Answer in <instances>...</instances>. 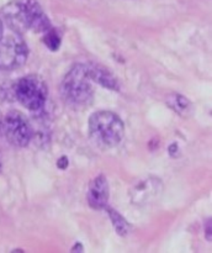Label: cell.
<instances>
[{
    "instance_id": "cell-6",
    "label": "cell",
    "mask_w": 212,
    "mask_h": 253,
    "mask_svg": "<svg viewBox=\"0 0 212 253\" xmlns=\"http://www.w3.org/2000/svg\"><path fill=\"white\" fill-rule=\"evenodd\" d=\"M2 19L5 24L15 32V34H24L29 30L27 25L26 7L24 0H12L1 9Z\"/></svg>"
},
{
    "instance_id": "cell-12",
    "label": "cell",
    "mask_w": 212,
    "mask_h": 253,
    "mask_svg": "<svg viewBox=\"0 0 212 253\" xmlns=\"http://www.w3.org/2000/svg\"><path fill=\"white\" fill-rule=\"evenodd\" d=\"M44 36L42 39L43 43L48 47L51 51H57L59 48V44H61V36H59V32L54 29H48L46 32H43Z\"/></svg>"
},
{
    "instance_id": "cell-11",
    "label": "cell",
    "mask_w": 212,
    "mask_h": 253,
    "mask_svg": "<svg viewBox=\"0 0 212 253\" xmlns=\"http://www.w3.org/2000/svg\"><path fill=\"white\" fill-rule=\"evenodd\" d=\"M168 105L173 109L174 111H177L180 115H185L187 114V111L191 108V104L187 100L186 98H184L180 94H173L168 98Z\"/></svg>"
},
{
    "instance_id": "cell-8",
    "label": "cell",
    "mask_w": 212,
    "mask_h": 253,
    "mask_svg": "<svg viewBox=\"0 0 212 253\" xmlns=\"http://www.w3.org/2000/svg\"><path fill=\"white\" fill-rule=\"evenodd\" d=\"M86 200L95 210L105 209L108 202V183L105 175L100 174L94 178L88 187Z\"/></svg>"
},
{
    "instance_id": "cell-7",
    "label": "cell",
    "mask_w": 212,
    "mask_h": 253,
    "mask_svg": "<svg viewBox=\"0 0 212 253\" xmlns=\"http://www.w3.org/2000/svg\"><path fill=\"white\" fill-rule=\"evenodd\" d=\"M162 193V183L157 178H145L133 185L131 200L135 205H145L154 202Z\"/></svg>"
},
{
    "instance_id": "cell-4",
    "label": "cell",
    "mask_w": 212,
    "mask_h": 253,
    "mask_svg": "<svg viewBox=\"0 0 212 253\" xmlns=\"http://www.w3.org/2000/svg\"><path fill=\"white\" fill-rule=\"evenodd\" d=\"M1 131L6 140L16 147H25L34 137V130L24 114L11 110L1 119Z\"/></svg>"
},
{
    "instance_id": "cell-14",
    "label": "cell",
    "mask_w": 212,
    "mask_h": 253,
    "mask_svg": "<svg viewBox=\"0 0 212 253\" xmlns=\"http://www.w3.org/2000/svg\"><path fill=\"white\" fill-rule=\"evenodd\" d=\"M2 31H4V29H2V22L1 20H0V40H1L2 37Z\"/></svg>"
},
{
    "instance_id": "cell-9",
    "label": "cell",
    "mask_w": 212,
    "mask_h": 253,
    "mask_svg": "<svg viewBox=\"0 0 212 253\" xmlns=\"http://www.w3.org/2000/svg\"><path fill=\"white\" fill-rule=\"evenodd\" d=\"M85 67L91 81L96 82V83L105 86V88L113 89V90L118 89L117 81L113 78V76L107 71V69L103 68V67L99 66V64H93V66Z\"/></svg>"
},
{
    "instance_id": "cell-5",
    "label": "cell",
    "mask_w": 212,
    "mask_h": 253,
    "mask_svg": "<svg viewBox=\"0 0 212 253\" xmlns=\"http://www.w3.org/2000/svg\"><path fill=\"white\" fill-rule=\"evenodd\" d=\"M29 47L19 34H12L0 40V68L12 71L26 62Z\"/></svg>"
},
{
    "instance_id": "cell-2",
    "label": "cell",
    "mask_w": 212,
    "mask_h": 253,
    "mask_svg": "<svg viewBox=\"0 0 212 253\" xmlns=\"http://www.w3.org/2000/svg\"><path fill=\"white\" fill-rule=\"evenodd\" d=\"M89 135L94 145L103 150H108L121 142L125 135V126L116 114L98 111L89 119Z\"/></svg>"
},
{
    "instance_id": "cell-13",
    "label": "cell",
    "mask_w": 212,
    "mask_h": 253,
    "mask_svg": "<svg viewBox=\"0 0 212 253\" xmlns=\"http://www.w3.org/2000/svg\"><path fill=\"white\" fill-rule=\"evenodd\" d=\"M57 166H58L59 168H62V169H64V168L68 167V160H67V157H62L61 160L57 162Z\"/></svg>"
},
{
    "instance_id": "cell-1",
    "label": "cell",
    "mask_w": 212,
    "mask_h": 253,
    "mask_svg": "<svg viewBox=\"0 0 212 253\" xmlns=\"http://www.w3.org/2000/svg\"><path fill=\"white\" fill-rule=\"evenodd\" d=\"M62 99L71 109L81 110L88 108L93 101V85L86 67L75 64L67 73L61 86Z\"/></svg>"
},
{
    "instance_id": "cell-10",
    "label": "cell",
    "mask_w": 212,
    "mask_h": 253,
    "mask_svg": "<svg viewBox=\"0 0 212 253\" xmlns=\"http://www.w3.org/2000/svg\"><path fill=\"white\" fill-rule=\"evenodd\" d=\"M106 211H107L108 217H110L111 222H112L113 225V229L116 230V232H117L120 236H126V235H128L131 229L130 224H128L117 211H115V210L111 209V208H106Z\"/></svg>"
},
{
    "instance_id": "cell-3",
    "label": "cell",
    "mask_w": 212,
    "mask_h": 253,
    "mask_svg": "<svg viewBox=\"0 0 212 253\" xmlns=\"http://www.w3.org/2000/svg\"><path fill=\"white\" fill-rule=\"evenodd\" d=\"M14 95L22 106L36 111L41 110L46 104L48 89L43 79L35 74H30L15 83Z\"/></svg>"
}]
</instances>
